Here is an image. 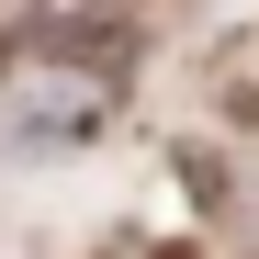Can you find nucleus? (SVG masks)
I'll use <instances>...</instances> for the list:
<instances>
[{
    "label": "nucleus",
    "instance_id": "obj_2",
    "mask_svg": "<svg viewBox=\"0 0 259 259\" xmlns=\"http://www.w3.org/2000/svg\"><path fill=\"white\" fill-rule=\"evenodd\" d=\"M57 68H91V79H124L136 57V0H46V34H34Z\"/></svg>",
    "mask_w": 259,
    "mask_h": 259
},
{
    "label": "nucleus",
    "instance_id": "obj_3",
    "mask_svg": "<svg viewBox=\"0 0 259 259\" xmlns=\"http://www.w3.org/2000/svg\"><path fill=\"white\" fill-rule=\"evenodd\" d=\"M147 259H192V248H147Z\"/></svg>",
    "mask_w": 259,
    "mask_h": 259
},
{
    "label": "nucleus",
    "instance_id": "obj_1",
    "mask_svg": "<svg viewBox=\"0 0 259 259\" xmlns=\"http://www.w3.org/2000/svg\"><path fill=\"white\" fill-rule=\"evenodd\" d=\"M113 124V79H91V68H23L12 91H0V147L12 158H79Z\"/></svg>",
    "mask_w": 259,
    "mask_h": 259
}]
</instances>
